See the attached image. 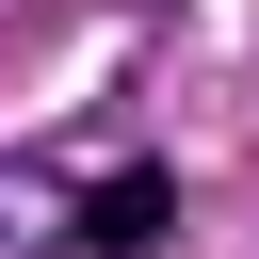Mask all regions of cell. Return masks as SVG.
<instances>
[{"label": "cell", "instance_id": "cell-1", "mask_svg": "<svg viewBox=\"0 0 259 259\" xmlns=\"http://www.w3.org/2000/svg\"><path fill=\"white\" fill-rule=\"evenodd\" d=\"M178 227V178L162 162H113V178H81V227H65V259H146Z\"/></svg>", "mask_w": 259, "mask_h": 259}, {"label": "cell", "instance_id": "cell-2", "mask_svg": "<svg viewBox=\"0 0 259 259\" xmlns=\"http://www.w3.org/2000/svg\"><path fill=\"white\" fill-rule=\"evenodd\" d=\"M65 227H81V178L65 162H0V259H65Z\"/></svg>", "mask_w": 259, "mask_h": 259}]
</instances>
